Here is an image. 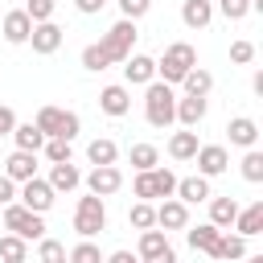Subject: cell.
Listing matches in <instances>:
<instances>
[{
  "label": "cell",
  "mask_w": 263,
  "mask_h": 263,
  "mask_svg": "<svg viewBox=\"0 0 263 263\" xmlns=\"http://www.w3.org/2000/svg\"><path fill=\"white\" fill-rule=\"evenodd\" d=\"M136 21H127V16H119L107 33H103V41H95V45H86L82 49V66L86 70H107V66H115V62H123L127 53H132V45H136Z\"/></svg>",
  "instance_id": "cell-1"
},
{
  "label": "cell",
  "mask_w": 263,
  "mask_h": 263,
  "mask_svg": "<svg viewBox=\"0 0 263 263\" xmlns=\"http://www.w3.org/2000/svg\"><path fill=\"white\" fill-rule=\"evenodd\" d=\"M193 66H197V49H193L189 41H173V45L164 49V58L156 62V74H160V82L181 86V78H185Z\"/></svg>",
  "instance_id": "cell-2"
},
{
  "label": "cell",
  "mask_w": 263,
  "mask_h": 263,
  "mask_svg": "<svg viewBox=\"0 0 263 263\" xmlns=\"http://www.w3.org/2000/svg\"><path fill=\"white\" fill-rule=\"evenodd\" d=\"M173 115H177V95H173V86L152 78L148 90H144V119H148L152 127H168Z\"/></svg>",
  "instance_id": "cell-3"
},
{
  "label": "cell",
  "mask_w": 263,
  "mask_h": 263,
  "mask_svg": "<svg viewBox=\"0 0 263 263\" xmlns=\"http://www.w3.org/2000/svg\"><path fill=\"white\" fill-rule=\"evenodd\" d=\"M0 222H4V230H12L16 238H41L45 234V222H41V214H33V210H25L21 201H8L4 210H0Z\"/></svg>",
  "instance_id": "cell-4"
},
{
  "label": "cell",
  "mask_w": 263,
  "mask_h": 263,
  "mask_svg": "<svg viewBox=\"0 0 263 263\" xmlns=\"http://www.w3.org/2000/svg\"><path fill=\"white\" fill-rule=\"evenodd\" d=\"M33 123L41 127L45 140H49V136H58V140H74V136H78V115L66 111V107H41Z\"/></svg>",
  "instance_id": "cell-5"
},
{
  "label": "cell",
  "mask_w": 263,
  "mask_h": 263,
  "mask_svg": "<svg viewBox=\"0 0 263 263\" xmlns=\"http://www.w3.org/2000/svg\"><path fill=\"white\" fill-rule=\"evenodd\" d=\"M132 189H136V197L140 201H152V197H173V189H177V177L168 173V168H144V173H136V181H132Z\"/></svg>",
  "instance_id": "cell-6"
},
{
  "label": "cell",
  "mask_w": 263,
  "mask_h": 263,
  "mask_svg": "<svg viewBox=\"0 0 263 263\" xmlns=\"http://www.w3.org/2000/svg\"><path fill=\"white\" fill-rule=\"evenodd\" d=\"M103 226H107V205H103V197H95V193L78 197V205H74V230H78L82 238H95Z\"/></svg>",
  "instance_id": "cell-7"
},
{
  "label": "cell",
  "mask_w": 263,
  "mask_h": 263,
  "mask_svg": "<svg viewBox=\"0 0 263 263\" xmlns=\"http://www.w3.org/2000/svg\"><path fill=\"white\" fill-rule=\"evenodd\" d=\"M53 185L49 181H41V177H29V181H21V189H16V201L25 205V210H33V214H45L49 205H53Z\"/></svg>",
  "instance_id": "cell-8"
},
{
  "label": "cell",
  "mask_w": 263,
  "mask_h": 263,
  "mask_svg": "<svg viewBox=\"0 0 263 263\" xmlns=\"http://www.w3.org/2000/svg\"><path fill=\"white\" fill-rule=\"evenodd\" d=\"M119 185H123V173H119L115 164H95L90 177H86V189H90L95 197H111Z\"/></svg>",
  "instance_id": "cell-9"
},
{
  "label": "cell",
  "mask_w": 263,
  "mask_h": 263,
  "mask_svg": "<svg viewBox=\"0 0 263 263\" xmlns=\"http://www.w3.org/2000/svg\"><path fill=\"white\" fill-rule=\"evenodd\" d=\"M0 33H4V41H12V45H25V41H29V33H33V21H29V12H25V8H12V12H4V16H0Z\"/></svg>",
  "instance_id": "cell-10"
},
{
  "label": "cell",
  "mask_w": 263,
  "mask_h": 263,
  "mask_svg": "<svg viewBox=\"0 0 263 263\" xmlns=\"http://www.w3.org/2000/svg\"><path fill=\"white\" fill-rule=\"evenodd\" d=\"M123 78H127L132 86H148V82L156 78V58H148V53H127V58H123Z\"/></svg>",
  "instance_id": "cell-11"
},
{
  "label": "cell",
  "mask_w": 263,
  "mask_h": 263,
  "mask_svg": "<svg viewBox=\"0 0 263 263\" xmlns=\"http://www.w3.org/2000/svg\"><path fill=\"white\" fill-rule=\"evenodd\" d=\"M99 107H103V115L119 119V115H127V111H132V90H127V86H119V82H111V86H103V90H99Z\"/></svg>",
  "instance_id": "cell-12"
},
{
  "label": "cell",
  "mask_w": 263,
  "mask_h": 263,
  "mask_svg": "<svg viewBox=\"0 0 263 263\" xmlns=\"http://www.w3.org/2000/svg\"><path fill=\"white\" fill-rule=\"evenodd\" d=\"M193 160H197L201 177H218V173H226V168H230V152H226L222 144H201Z\"/></svg>",
  "instance_id": "cell-13"
},
{
  "label": "cell",
  "mask_w": 263,
  "mask_h": 263,
  "mask_svg": "<svg viewBox=\"0 0 263 263\" xmlns=\"http://www.w3.org/2000/svg\"><path fill=\"white\" fill-rule=\"evenodd\" d=\"M156 226H160V230H185V226H189V205L177 201V197H164V201L156 205Z\"/></svg>",
  "instance_id": "cell-14"
},
{
  "label": "cell",
  "mask_w": 263,
  "mask_h": 263,
  "mask_svg": "<svg viewBox=\"0 0 263 263\" xmlns=\"http://www.w3.org/2000/svg\"><path fill=\"white\" fill-rule=\"evenodd\" d=\"M29 45H33V53H58L62 49V29L53 21H37L33 33H29Z\"/></svg>",
  "instance_id": "cell-15"
},
{
  "label": "cell",
  "mask_w": 263,
  "mask_h": 263,
  "mask_svg": "<svg viewBox=\"0 0 263 263\" xmlns=\"http://www.w3.org/2000/svg\"><path fill=\"white\" fill-rule=\"evenodd\" d=\"M177 201H185V205H197V201H210V177H181L177 181Z\"/></svg>",
  "instance_id": "cell-16"
},
{
  "label": "cell",
  "mask_w": 263,
  "mask_h": 263,
  "mask_svg": "<svg viewBox=\"0 0 263 263\" xmlns=\"http://www.w3.org/2000/svg\"><path fill=\"white\" fill-rule=\"evenodd\" d=\"M4 177H12L16 185L21 181H29V177H37V152H12L8 160H4Z\"/></svg>",
  "instance_id": "cell-17"
},
{
  "label": "cell",
  "mask_w": 263,
  "mask_h": 263,
  "mask_svg": "<svg viewBox=\"0 0 263 263\" xmlns=\"http://www.w3.org/2000/svg\"><path fill=\"white\" fill-rule=\"evenodd\" d=\"M185 238H189V247H193V251H201V255H214V247H218L222 230H218L214 222H201V226H185Z\"/></svg>",
  "instance_id": "cell-18"
},
{
  "label": "cell",
  "mask_w": 263,
  "mask_h": 263,
  "mask_svg": "<svg viewBox=\"0 0 263 263\" xmlns=\"http://www.w3.org/2000/svg\"><path fill=\"white\" fill-rule=\"evenodd\" d=\"M181 127H197L201 119H205V99L201 95H185V99H177V115H173Z\"/></svg>",
  "instance_id": "cell-19"
},
{
  "label": "cell",
  "mask_w": 263,
  "mask_h": 263,
  "mask_svg": "<svg viewBox=\"0 0 263 263\" xmlns=\"http://www.w3.org/2000/svg\"><path fill=\"white\" fill-rule=\"evenodd\" d=\"M226 132H230V144H238V148H255V140H259V123L251 115H234L226 123Z\"/></svg>",
  "instance_id": "cell-20"
},
{
  "label": "cell",
  "mask_w": 263,
  "mask_h": 263,
  "mask_svg": "<svg viewBox=\"0 0 263 263\" xmlns=\"http://www.w3.org/2000/svg\"><path fill=\"white\" fill-rule=\"evenodd\" d=\"M197 148H201V144H197V132H193V127L168 136V156H173V160H193Z\"/></svg>",
  "instance_id": "cell-21"
},
{
  "label": "cell",
  "mask_w": 263,
  "mask_h": 263,
  "mask_svg": "<svg viewBox=\"0 0 263 263\" xmlns=\"http://www.w3.org/2000/svg\"><path fill=\"white\" fill-rule=\"evenodd\" d=\"M181 21L189 29H205L214 21V0H185L181 4Z\"/></svg>",
  "instance_id": "cell-22"
},
{
  "label": "cell",
  "mask_w": 263,
  "mask_h": 263,
  "mask_svg": "<svg viewBox=\"0 0 263 263\" xmlns=\"http://www.w3.org/2000/svg\"><path fill=\"white\" fill-rule=\"evenodd\" d=\"M49 185H53V193H70V189H78L82 185V173L66 160V164H49Z\"/></svg>",
  "instance_id": "cell-23"
},
{
  "label": "cell",
  "mask_w": 263,
  "mask_h": 263,
  "mask_svg": "<svg viewBox=\"0 0 263 263\" xmlns=\"http://www.w3.org/2000/svg\"><path fill=\"white\" fill-rule=\"evenodd\" d=\"M234 230H238L242 238L259 234V230H263V201H251L247 210H238V214H234Z\"/></svg>",
  "instance_id": "cell-24"
},
{
  "label": "cell",
  "mask_w": 263,
  "mask_h": 263,
  "mask_svg": "<svg viewBox=\"0 0 263 263\" xmlns=\"http://www.w3.org/2000/svg\"><path fill=\"white\" fill-rule=\"evenodd\" d=\"M247 255V238L242 234H226L222 230V238H218V247H214V255L210 259H218V263H234V259H242Z\"/></svg>",
  "instance_id": "cell-25"
},
{
  "label": "cell",
  "mask_w": 263,
  "mask_h": 263,
  "mask_svg": "<svg viewBox=\"0 0 263 263\" xmlns=\"http://www.w3.org/2000/svg\"><path fill=\"white\" fill-rule=\"evenodd\" d=\"M234 214H238V201L234 197H210V222L218 230H230L234 226Z\"/></svg>",
  "instance_id": "cell-26"
},
{
  "label": "cell",
  "mask_w": 263,
  "mask_h": 263,
  "mask_svg": "<svg viewBox=\"0 0 263 263\" xmlns=\"http://www.w3.org/2000/svg\"><path fill=\"white\" fill-rule=\"evenodd\" d=\"M160 251H168V230H156V226H148V230H140V259H152V255H160Z\"/></svg>",
  "instance_id": "cell-27"
},
{
  "label": "cell",
  "mask_w": 263,
  "mask_h": 263,
  "mask_svg": "<svg viewBox=\"0 0 263 263\" xmlns=\"http://www.w3.org/2000/svg\"><path fill=\"white\" fill-rule=\"evenodd\" d=\"M12 140H16L21 152H41V144H45V136H41L37 123H16L12 127Z\"/></svg>",
  "instance_id": "cell-28"
},
{
  "label": "cell",
  "mask_w": 263,
  "mask_h": 263,
  "mask_svg": "<svg viewBox=\"0 0 263 263\" xmlns=\"http://www.w3.org/2000/svg\"><path fill=\"white\" fill-rule=\"evenodd\" d=\"M181 86H185V95H201V99H205V95L214 90V74L201 70V66H193V70L181 78Z\"/></svg>",
  "instance_id": "cell-29"
},
{
  "label": "cell",
  "mask_w": 263,
  "mask_h": 263,
  "mask_svg": "<svg viewBox=\"0 0 263 263\" xmlns=\"http://www.w3.org/2000/svg\"><path fill=\"white\" fill-rule=\"evenodd\" d=\"M86 156H90V164H115L119 148H115V140H90L86 144Z\"/></svg>",
  "instance_id": "cell-30"
},
{
  "label": "cell",
  "mask_w": 263,
  "mask_h": 263,
  "mask_svg": "<svg viewBox=\"0 0 263 263\" xmlns=\"http://www.w3.org/2000/svg\"><path fill=\"white\" fill-rule=\"evenodd\" d=\"M127 222H132L136 230H148V226H156V205H152V201H136V205L127 210Z\"/></svg>",
  "instance_id": "cell-31"
},
{
  "label": "cell",
  "mask_w": 263,
  "mask_h": 263,
  "mask_svg": "<svg viewBox=\"0 0 263 263\" xmlns=\"http://www.w3.org/2000/svg\"><path fill=\"white\" fill-rule=\"evenodd\" d=\"M25 255H29L25 238H16V234H4V238H0V259H4V263H25Z\"/></svg>",
  "instance_id": "cell-32"
},
{
  "label": "cell",
  "mask_w": 263,
  "mask_h": 263,
  "mask_svg": "<svg viewBox=\"0 0 263 263\" xmlns=\"http://www.w3.org/2000/svg\"><path fill=\"white\" fill-rule=\"evenodd\" d=\"M156 160H160V152H156L152 144H132V168H136V173L156 168Z\"/></svg>",
  "instance_id": "cell-33"
},
{
  "label": "cell",
  "mask_w": 263,
  "mask_h": 263,
  "mask_svg": "<svg viewBox=\"0 0 263 263\" xmlns=\"http://www.w3.org/2000/svg\"><path fill=\"white\" fill-rule=\"evenodd\" d=\"M37 259H41V263H66V247H62L58 238H45V234H41V238H37Z\"/></svg>",
  "instance_id": "cell-34"
},
{
  "label": "cell",
  "mask_w": 263,
  "mask_h": 263,
  "mask_svg": "<svg viewBox=\"0 0 263 263\" xmlns=\"http://www.w3.org/2000/svg\"><path fill=\"white\" fill-rule=\"evenodd\" d=\"M242 177H247L251 185L263 181V152H259V148H247V156H242Z\"/></svg>",
  "instance_id": "cell-35"
},
{
  "label": "cell",
  "mask_w": 263,
  "mask_h": 263,
  "mask_svg": "<svg viewBox=\"0 0 263 263\" xmlns=\"http://www.w3.org/2000/svg\"><path fill=\"white\" fill-rule=\"evenodd\" d=\"M66 263H103V251H99L90 238H82V242H78V247L66 255Z\"/></svg>",
  "instance_id": "cell-36"
},
{
  "label": "cell",
  "mask_w": 263,
  "mask_h": 263,
  "mask_svg": "<svg viewBox=\"0 0 263 263\" xmlns=\"http://www.w3.org/2000/svg\"><path fill=\"white\" fill-rule=\"evenodd\" d=\"M41 148H45V160H49V164H66V160H70V140H58V136H49Z\"/></svg>",
  "instance_id": "cell-37"
},
{
  "label": "cell",
  "mask_w": 263,
  "mask_h": 263,
  "mask_svg": "<svg viewBox=\"0 0 263 263\" xmlns=\"http://www.w3.org/2000/svg\"><path fill=\"white\" fill-rule=\"evenodd\" d=\"M53 8H58V0H29V4H25V12H29L33 25H37V21H53Z\"/></svg>",
  "instance_id": "cell-38"
},
{
  "label": "cell",
  "mask_w": 263,
  "mask_h": 263,
  "mask_svg": "<svg viewBox=\"0 0 263 263\" xmlns=\"http://www.w3.org/2000/svg\"><path fill=\"white\" fill-rule=\"evenodd\" d=\"M230 62H234V66L255 62V41H247V37H242V41H234V45H230Z\"/></svg>",
  "instance_id": "cell-39"
},
{
  "label": "cell",
  "mask_w": 263,
  "mask_h": 263,
  "mask_svg": "<svg viewBox=\"0 0 263 263\" xmlns=\"http://www.w3.org/2000/svg\"><path fill=\"white\" fill-rule=\"evenodd\" d=\"M218 8H222L226 21H242L251 12V0H218Z\"/></svg>",
  "instance_id": "cell-40"
},
{
  "label": "cell",
  "mask_w": 263,
  "mask_h": 263,
  "mask_svg": "<svg viewBox=\"0 0 263 263\" xmlns=\"http://www.w3.org/2000/svg\"><path fill=\"white\" fill-rule=\"evenodd\" d=\"M148 8H152V0H119V12H123L127 21H140V16H148Z\"/></svg>",
  "instance_id": "cell-41"
},
{
  "label": "cell",
  "mask_w": 263,
  "mask_h": 263,
  "mask_svg": "<svg viewBox=\"0 0 263 263\" xmlns=\"http://www.w3.org/2000/svg\"><path fill=\"white\" fill-rule=\"evenodd\" d=\"M8 201H16V181H12V177H4V173H0V210H4V205H8Z\"/></svg>",
  "instance_id": "cell-42"
},
{
  "label": "cell",
  "mask_w": 263,
  "mask_h": 263,
  "mask_svg": "<svg viewBox=\"0 0 263 263\" xmlns=\"http://www.w3.org/2000/svg\"><path fill=\"white\" fill-rule=\"evenodd\" d=\"M12 127H16V115H12V107H0V140H4V136H12Z\"/></svg>",
  "instance_id": "cell-43"
},
{
  "label": "cell",
  "mask_w": 263,
  "mask_h": 263,
  "mask_svg": "<svg viewBox=\"0 0 263 263\" xmlns=\"http://www.w3.org/2000/svg\"><path fill=\"white\" fill-rule=\"evenodd\" d=\"M103 4H107V0H74V8H78V12H86V16L103 12Z\"/></svg>",
  "instance_id": "cell-44"
},
{
  "label": "cell",
  "mask_w": 263,
  "mask_h": 263,
  "mask_svg": "<svg viewBox=\"0 0 263 263\" xmlns=\"http://www.w3.org/2000/svg\"><path fill=\"white\" fill-rule=\"evenodd\" d=\"M103 263H140V255H132V251H111V255H103Z\"/></svg>",
  "instance_id": "cell-45"
},
{
  "label": "cell",
  "mask_w": 263,
  "mask_h": 263,
  "mask_svg": "<svg viewBox=\"0 0 263 263\" xmlns=\"http://www.w3.org/2000/svg\"><path fill=\"white\" fill-rule=\"evenodd\" d=\"M140 263H177V251L168 247V251H160V255H152V259H140Z\"/></svg>",
  "instance_id": "cell-46"
},
{
  "label": "cell",
  "mask_w": 263,
  "mask_h": 263,
  "mask_svg": "<svg viewBox=\"0 0 263 263\" xmlns=\"http://www.w3.org/2000/svg\"><path fill=\"white\" fill-rule=\"evenodd\" d=\"M247 263H263V255H251V259H247Z\"/></svg>",
  "instance_id": "cell-47"
},
{
  "label": "cell",
  "mask_w": 263,
  "mask_h": 263,
  "mask_svg": "<svg viewBox=\"0 0 263 263\" xmlns=\"http://www.w3.org/2000/svg\"><path fill=\"white\" fill-rule=\"evenodd\" d=\"M251 4H255V0H251Z\"/></svg>",
  "instance_id": "cell-48"
},
{
  "label": "cell",
  "mask_w": 263,
  "mask_h": 263,
  "mask_svg": "<svg viewBox=\"0 0 263 263\" xmlns=\"http://www.w3.org/2000/svg\"><path fill=\"white\" fill-rule=\"evenodd\" d=\"M0 226H4V222H0Z\"/></svg>",
  "instance_id": "cell-49"
}]
</instances>
